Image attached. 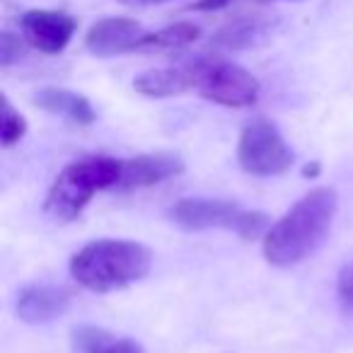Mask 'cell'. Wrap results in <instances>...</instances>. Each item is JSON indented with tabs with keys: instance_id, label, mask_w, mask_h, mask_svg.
I'll use <instances>...</instances> for the list:
<instances>
[{
	"instance_id": "cell-19",
	"label": "cell",
	"mask_w": 353,
	"mask_h": 353,
	"mask_svg": "<svg viewBox=\"0 0 353 353\" xmlns=\"http://www.w3.org/2000/svg\"><path fill=\"white\" fill-rule=\"evenodd\" d=\"M94 353H143V346L131 341V339H114L109 346L99 348V351H94Z\"/></svg>"
},
{
	"instance_id": "cell-15",
	"label": "cell",
	"mask_w": 353,
	"mask_h": 353,
	"mask_svg": "<svg viewBox=\"0 0 353 353\" xmlns=\"http://www.w3.org/2000/svg\"><path fill=\"white\" fill-rule=\"evenodd\" d=\"M27 133V121L8 99H3V119H0V141L3 148H12Z\"/></svg>"
},
{
	"instance_id": "cell-17",
	"label": "cell",
	"mask_w": 353,
	"mask_h": 353,
	"mask_svg": "<svg viewBox=\"0 0 353 353\" xmlns=\"http://www.w3.org/2000/svg\"><path fill=\"white\" fill-rule=\"evenodd\" d=\"M22 56H25V41L20 37L10 34V32H3L0 34V63L8 68L15 61H20Z\"/></svg>"
},
{
	"instance_id": "cell-5",
	"label": "cell",
	"mask_w": 353,
	"mask_h": 353,
	"mask_svg": "<svg viewBox=\"0 0 353 353\" xmlns=\"http://www.w3.org/2000/svg\"><path fill=\"white\" fill-rule=\"evenodd\" d=\"M194 92L221 107L245 109L259 99V80L225 59H194L187 63Z\"/></svg>"
},
{
	"instance_id": "cell-11",
	"label": "cell",
	"mask_w": 353,
	"mask_h": 353,
	"mask_svg": "<svg viewBox=\"0 0 353 353\" xmlns=\"http://www.w3.org/2000/svg\"><path fill=\"white\" fill-rule=\"evenodd\" d=\"M34 104L44 112L59 114V117L78 123V126H90L97 119L88 97L65 88H41L34 94Z\"/></svg>"
},
{
	"instance_id": "cell-2",
	"label": "cell",
	"mask_w": 353,
	"mask_h": 353,
	"mask_svg": "<svg viewBox=\"0 0 353 353\" xmlns=\"http://www.w3.org/2000/svg\"><path fill=\"white\" fill-rule=\"evenodd\" d=\"M152 252L133 240H94L75 252L70 276L90 293H112L145 279Z\"/></svg>"
},
{
	"instance_id": "cell-10",
	"label": "cell",
	"mask_w": 353,
	"mask_h": 353,
	"mask_svg": "<svg viewBox=\"0 0 353 353\" xmlns=\"http://www.w3.org/2000/svg\"><path fill=\"white\" fill-rule=\"evenodd\" d=\"M70 307V293L56 285H30L17 295V317L27 324H46Z\"/></svg>"
},
{
	"instance_id": "cell-20",
	"label": "cell",
	"mask_w": 353,
	"mask_h": 353,
	"mask_svg": "<svg viewBox=\"0 0 353 353\" xmlns=\"http://www.w3.org/2000/svg\"><path fill=\"white\" fill-rule=\"evenodd\" d=\"M230 3H237V0H199L194 3L192 10H201V12H211V10H223ZM254 3H271V0H254Z\"/></svg>"
},
{
	"instance_id": "cell-12",
	"label": "cell",
	"mask_w": 353,
	"mask_h": 353,
	"mask_svg": "<svg viewBox=\"0 0 353 353\" xmlns=\"http://www.w3.org/2000/svg\"><path fill=\"white\" fill-rule=\"evenodd\" d=\"M133 90L141 92L143 97H176V94L192 92V73H189L187 63L184 65H172V68H155L145 70L133 80Z\"/></svg>"
},
{
	"instance_id": "cell-9",
	"label": "cell",
	"mask_w": 353,
	"mask_h": 353,
	"mask_svg": "<svg viewBox=\"0 0 353 353\" xmlns=\"http://www.w3.org/2000/svg\"><path fill=\"white\" fill-rule=\"evenodd\" d=\"M184 160L176 152H145V155L123 160L121 182L117 189L131 192V189H145L182 174Z\"/></svg>"
},
{
	"instance_id": "cell-21",
	"label": "cell",
	"mask_w": 353,
	"mask_h": 353,
	"mask_svg": "<svg viewBox=\"0 0 353 353\" xmlns=\"http://www.w3.org/2000/svg\"><path fill=\"white\" fill-rule=\"evenodd\" d=\"M117 3L131 8H148V6H160V3H170V0H117Z\"/></svg>"
},
{
	"instance_id": "cell-14",
	"label": "cell",
	"mask_w": 353,
	"mask_h": 353,
	"mask_svg": "<svg viewBox=\"0 0 353 353\" xmlns=\"http://www.w3.org/2000/svg\"><path fill=\"white\" fill-rule=\"evenodd\" d=\"M199 37H201V30L194 22H176V25H170L160 32H150V34L145 32V37L141 41V51L184 49V46L194 44Z\"/></svg>"
},
{
	"instance_id": "cell-16",
	"label": "cell",
	"mask_w": 353,
	"mask_h": 353,
	"mask_svg": "<svg viewBox=\"0 0 353 353\" xmlns=\"http://www.w3.org/2000/svg\"><path fill=\"white\" fill-rule=\"evenodd\" d=\"M114 341V336L104 329H97V327H83L75 332V348L83 353H94L99 348L109 346Z\"/></svg>"
},
{
	"instance_id": "cell-3",
	"label": "cell",
	"mask_w": 353,
	"mask_h": 353,
	"mask_svg": "<svg viewBox=\"0 0 353 353\" xmlns=\"http://www.w3.org/2000/svg\"><path fill=\"white\" fill-rule=\"evenodd\" d=\"M123 160L109 155H90L61 170L46 194L44 208L51 218L70 223L88 208L92 196L104 189H117L121 182Z\"/></svg>"
},
{
	"instance_id": "cell-4",
	"label": "cell",
	"mask_w": 353,
	"mask_h": 353,
	"mask_svg": "<svg viewBox=\"0 0 353 353\" xmlns=\"http://www.w3.org/2000/svg\"><path fill=\"white\" fill-rule=\"evenodd\" d=\"M172 221L184 230H232L242 240H256L266 235L269 218L259 211H247L232 201L221 199H179L170 211Z\"/></svg>"
},
{
	"instance_id": "cell-6",
	"label": "cell",
	"mask_w": 353,
	"mask_h": 353,
	"mask_svg": "<svg viewBox=\"0 0 353 353\" xmlns=\"http://www.w3.org/2000/svg\"><path fill=\"white\" fill-rule=\"evenodd\" d=\"M237 162L247 174L276 176L285 174L293 167L295 155L274 123L266 119H254L240 133Z\"/></svg>"
},
{
	"instance_id": "cell-7",
	"label": "cell",
	"mask_w": 353,
	"mask_h": 353,
	"mask_svg": "<svg viewBox=\"0 0 353 353\" xmlns=\"http://www.w3.org/2000/svg\"><path fill=\"white\" fill-rule=\"evenodd\" d=\"M22 39L41 54H61L70 44L78 20L63 10H30L20 20Z\"/></svg>"
},
{
	"instance_id": "cell-1",
	"label": "cell",
	"mask_w": 353,
	"mask_h": 353,
	"mask_svg": "<svg viewBox=\"0 0 353 353\" xmlns=\"http://www.w3.org/2000/svg\"><path fill=\"white\" fill-rule=\"evenodd\" d=\"M339 208V196L334 189L319 187L305 194L293 203L283 218L269 228L264 235V259L271 266L288 269L305 261L327 237Z\"/></svg>"
},
{
	"instance_id": "cell-8",
	"label": "cell",
	"mask_w": 353,
	"mask_h": 353,
	"mask_svg": "<svg viewBox=\"0 0 353 353\" xmlns=\"http://www.w3.org/2000/svg\"><path fill=\"white\" fill-rule=\"evenodd\" d=\"M145 37L143 27L128 17H104L97 20L85 34V46L94 56H119L141 51V41Z\"/></svg>"
},
{
	"instance_id": "cell-18",
	"label": "cell",
	"mask_w": 353,
	"mask_h": 353,
	"mask_svg": "<svg viewBox=\"0 0 353 353\" xmlns=\"http://www.w3.org/2000/svg\"><path fill=\"white\" fill-rule=\"evenodd\" d=\"M336 290H339V300H341L343 312L353 314V261L341 269V274H339Z\"/></svg>"
},
{
	"instance_id": "cell-13",
	"label": "cell",
	"mask_w": 353,
	"mask_h": 353,
	"mask_svg": "<svg viewBox=\"0 0 353 353\" xmlns=\"http://www.w3.org/2000/svg\"><path fill=\"white\" fill-rule=\"evenodd\" d=\"M269 32V22L259 15H245V17H237L235 22L225 25L216 37L218 46L223 49H247V46H254L256 41L264 39V34Z\"/></svg>"
}]
</instances>
